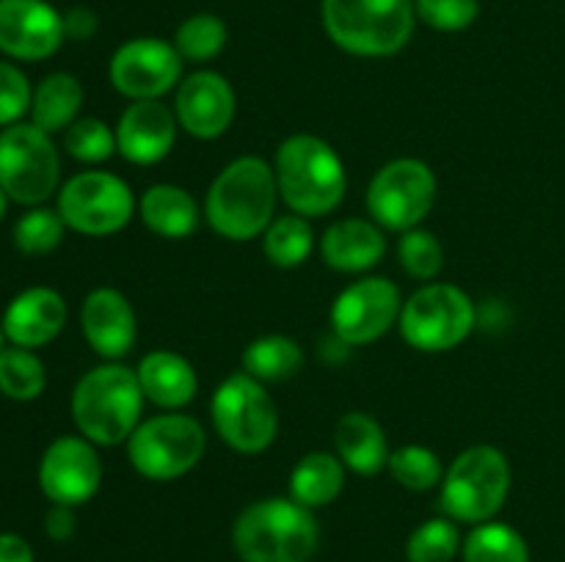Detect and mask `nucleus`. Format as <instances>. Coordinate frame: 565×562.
<instances>
[{"mask_svg": "<svg viewBox=\"0 0 565 562\" xmlns=\"http://www.w3.org/2000/svg\"><path fill=\"white\" fill-rule=\"evenodd\" d=\"M276 202L279 185L274 165L257 154H246L232 160L207 187L204 218L224 240L248 242L276 218Z\"/></svg>", "mask_w": 565, "mask_h": 562, "instance_id": "obj_1", "label": "nucleus"}, {"mask_svg": "<svg viewBox=\"0 0 565 562\" xmlns=\"http://www.w3.org/2000/svg\"><path fill=\"white\" fill-rule=\"evenodd\" d=\"M274 174L281 202L303 218L334 213L348 191V171L337 149L309 132H296L279 143Z\"/></svg>", "mask_w": 565, "mask_h": 562, "instance_id": "obj_2", "label": "nucleus"}, {"mask_svg": "<svg viewBox=\"0 0 565 562\" xmlns=\"http://www.w3.org/2000/svg\"><path fill=\"white\" fill-rule=\"evenodd\" d=\"M318 545L315 510L290 496L252 501L232 523V549L241 562H309Z\"/></svg>", "mask_w": 565, "mask_h": 562, "instance_id": "obj_3", "label": "nucleus"}, {"mask_svg": "<svg viewBox=\"0 0 565 562\" xmlns=\"http://www.w3.org/2000/svg\"><path fill=\"white\" fill-rule=\"evenodd\" d=\"M143 397L136 369L105 361L88 369L72 391V422L77 433L97 446L127 444L143 422Z\"/></svg>", "mask_w": 565, "mask_h": 562, "instance_id": "obj_4", "label": "nucleus"}, {"mask_svg": "<svg viewBox=\"0 0 565 562\" xmlns=\"http://www.w3.org/2000/svg\"><path fill=\"white\" fill-rule=\"evenodd\" d=\"M331 42L359 58H390L412 42L414 0H320Z\"/></svg>", "mask_w": 565, "mask_h": 562, "instance_id": "obj_5", "label": "nucleus"}, {"mask_svg": "<svg viewBox=\"0 0 565 562\" xmlns=\"http://www.w3.org/2000/svg\"><path fill=\"white\" fill-rule=\"evenodd\" d=\"M513 472L505 452L494 444H475L447 466L439 485V507L456 523L494 521L511 494Z\"/></svg>", "mask_w": 565, "mask_h": 562, "instance_id": "obj_6", "label": "nucleus"}, {"mask_svg": "<svg viewBox=\"0 0 565 562\" xmlns=\"http://www.w3.org/2000/svg\"><path fill=\"white\" fill-rule=\"evenodd\" d=\"M478 325L472 298L447 281H428L403 301L397 328L408 347L419 353L456 350Z\"/></svg>", "mask_w": 565, "mask_h": 562, "instance_id": "obj_7", "label": "nucleus"}, {"mask_svg": "<svg viewBox=\"0 0 565 562\" xmlns=\"http://www.w3.org/2000/svg\"><path fill=\"white\" fill-rule=\"evenodd\" d=\"M207 450V433L202 422L188 413L166 411L143 419L127 439V461L152 483H171L199 466Z\"/></svg>", "mask_w": 565, "mask_h": 562, "instance_id": "obj_8", "label": "nucleus"}, {"mask_svg": "<svg viewBox=\"0 0 565 562\" xmlns=\"http://www.w3.org/2000/svg\"><path fill=\"white\" fill-rule=\"evenodd\" d=\"M61 158L53 136L33 121L0 130V191L9 202L39 207L61 191Z\"/></svg>", "mask_w": 565, "mask_h": 562, "instance_id": "obj_9", "label": "nucleus"}, {"mask_svg": "<svg viewBox=\"0 0 565 562\" xmlns=\"http://www.w3.org/2000/svg\"><path fill=\"white\" fill-rule=\"evenodd\" d=\"M210 417L221 441L241 455H259L279 435V408L265 391V383L248 372L221 380L210 400Z\"/></svg>", "mask_w": 565, "mask_h": 562, "instance_id": "obj_10", "label": "nucleus"}, {"mask_svg": "<svg viewBox=\"0 0 565 562\" xmlns=\"http://www.w3.org/2000/svg\"><path fill=\"white\" fill-rule=\"evenodd\" d=\"M66 229L86 237L119 235L136 215L132 187L110 171H81L58 191V207Z\"/></svg>", "mask_w": 565, "mask_h": 562, "instance_id": "obj_11", "label": "nucleus"}, {"mask_svg": "<svg viewBox=\"0 0 565 562\" xmlns=\"http://www.w3.org/2000/svg\"><path fill=\"white\" fill-rule=\"evenodd\" d=\"M439 196V182L425 160L397 158L375 171L367 187V213L381 229L408 231L423 224Z\"/></svg>", "mask_w": 565, "mask_h": 562, "instance_id": "obj_12", "label": "nucleus"}, {"mask_svg": "<svg viewBox=\"0 0 565 562\" xmlns=\"http://www.w3.org/2000/svg\"><path fill=\"white\" fill-rule=\"evenodd\" d=\"M401 287L384 275H364L348 284L331 306V331L345 347L381 339L401 320Z\"/></svg>", "mask_w": 565, "mask_h": 562, "instance_id": "obj_13", "label": "nucleus"}, {"mask_svg": "<svg viewBox=\"0 0 565 562\" xmlns=\"http://www.w3.org/2000/svg\"><path fill=\"white\" fill-rule=\"evenodd\" d=\"M182 55L174 42L158 36H138L119 44L108 64V77L116 91L130 102L160 99L182 83Z\"/></svg>", "mask_w": 565, "mask_h": 562, "instance_id": "obj_14", "label": "nucleus"}, {"mask_svg": "<svg viewBox=\"0 0 565 562\" xmlns=\"http://www.w3.org/2000/svg\"><path fill=\"white\" fill-rule=\"evenodd\" d=\"M103 485V461L97 444L77 435H58L39 461V488L53 505L81 507Z\"/></svg>", "mask_w": 565, "mask_h": 562, "instance_id": "obj_15", "label": "nucleus"}, {"mask_svg": "<svg viewBox=\"0 0 565 562\" xmlns=\"http://www.w3.org/2000/svg\"><path fill=\"white\" fill-rule=\"evenodd\" d=\"M64 14L47 0H0V53L44 61L64 44Z\"/></svg>", "mask_w": 565, "mask_h": 562, "instance_id": "obj_16", "label": "nucleus"}, {"mask_svg": "<svg viewBox=\"0 0 565 562\" xmlns=\"http://www.w3.org/2000/svg\"><path fill=\"white\" fill-rule=\"evenodd\" d=\"M237 114V97L232 83L213 69H199L182 77L174 94V116L188 136L199 141L221 138Z\"/></svg>", "mask_w": 565, "mask_h": 562, "instance_id": "obj_17", "label": "nucleus"}, {"mask_svg": "<svg viewBox=\"0 0 565 562\" xmlns=\"http://www.w3.org/2000/svg\"><path fill=\"white\" fill-rule=\"evenodd\" d=\"M174 110L160 99H138L121 110L116 121V149L127 163L154 165L171 154L177 143Z\"/></svg>", "mask_w": 565, "mask_h": 562, "instance_id": "obj_18", "label": "nucleus"}, {"mask_svg": "<svg viewBox=\"0 0 565 562\" xmlns=\"http://www.w3.org/2000/svg\"><path fill=\"white\" fill-rule=\"evenodd\" d=\"M81 328L97 356H103L105 361H119L136 345V309L125 292L114 287H97L88 292L81 306Z\"/></svg>", "mask_w": 565, "mask_h": 562, "instance_id": "obj_19", "label": "nucleus"}, {"mask_svg": "<svg viewBox=\"0 0 565 562\" xmlns=\"http://www.w3.org/2000/svg\"><path fill=\"white\" fill-rule=\"evenodd\" d=\"M6 342L14 347H36L50 345L66 325V301L53 287H28L20 295L11 298L6 306L3 320Z\"/></svg>", "mask_w": 565, "mask_h": 562, "instance_id": "obj_20", "label": "nucleus"}, {"mask_svg": "<svg viewBox=\"0 0 565 562\" xmlns=\"http://www.w3.org/2000/svg\"><path fill=\"white\" fill-rule=\"evenodd\" d=\"M320 257L337 273H367L386 257V235L373 218L334 220L320 237Z\"/></svg>", "mask_w": 565, "mask_h": 562, "instance_id": "obj_21", "label": "nucleus"}, {"mask_svg": "<svg viewBox=\"0 0 565 562\" xmlns=\"http://www.w3.org/2000/svg\"><path fill=\"white\" fill-rule=\"evenodd\" d=\"M138 383L143 397L163 411L191 406L199 391V375L185 356L174 350H152L138 361Z\"/></svg>", "mask_w": 565, "mask_h": 562, "instance_id": "obj_22", "label": "nucleus"}, {"mask_svg": "<svg viewBox=\"0 0 565 562\" xmlns=\"http://www.w3.org/2000/svg\"><path fill=\"white\" fill-rule=\"evenodd\" d=\"M334 450L340 461L359 477H373L390 466V441L379 419L364 411L342 413L334 428Z\"/></svg>", "mask_w": 565, "mask_h": 562, "instance_id": "obj_23", "label": "nucleus"}, {"mask_svg": "<svg viewBox=\"0 0 565 562\" xmlns=\"http://www.w3.org/2000/svg\"><path fill=\"white\" fill-rule=\"evenodd\" d=\"M138 215L152 235L166 240H185L199 226L196 198L171 182L147 187L138 198Z\"/></svg>", "mask_w": 565, "mask_h": 562, "instance_id": "obj_24", "label": "nucleus"}, {"mask_svg": "<svg viewBox=\"0 0 565 562\" xmlns=\"http://www.w3.org/2000/svg\"><path fill=\"white\" fill-rule=\"evenodd\" d=\"M86 102L83 83L72 72H53L33 88L31 121L47 136L66 132V127L81 119V108Z\"/></svg>", "mask_w": 565, "mask_h": 562, "instance_id": "obj_25", "label": "nucleus"}, {"mask_svg": "<svg viewBox=\"0 0 565 562\" xmlns=\"http://www.w3.org/2000/svg\"><path fill=\"white\" fill-rule=\"evenodd\" d=\"M348 466L337 452H309L290 472V499L307 510H320L331 505L345 488Z\"/></svg>", "mask_w": 565, "mask_h": 562, "instance_id": "obj_26", "label": "nucleus"}, {"mask_svg": "<svg viewBox=\"0 0 565 562\" xmlns=\"http://www.w3.org/2000/svg\"><path fill=\"white\" fill-rule=\"evenodd\" d=\"M243 372L257 378L259 383H281L301 372L303 347L292 336L265 334L248 342L243 350Z\"/></svg>", "mask_w": 565, "mask_h": 562, "instance_id": "obj_27", "label": "nucleus"}, {"mask_svg": "<svg viewBox=\"0 0 565 562\" xmlns=\"http://www.w3.org/2000/svg\"><path fill=\"white\" fill-rule=\"evenodd\" d=\"M315 248V229L303 215H276L268 229L263 231V251L270 264L281 270H292L309 259Z\"/></svg>", "mask_w": 565, "mask_h": 562, "instance_id": "obj_28", "label": "nucleus"}, {"mask_svg": "<svg viewBox=\"0 0 565 562\" xmlns=\"http://www.w3.org/2000/svg\"><path fill=\"white\" fill-rule=\"evenodd\" d=\"M461 556L463 562H530V545L511 523L486 521L463 538Z\"/></svg>", "mask_w": 565, "mask_h": 562, "instance_id": "obj_29", "label": "nucleus"}, {"mask_svg": "<svg viewBox=\"0 0 565 562\" xmlns=\"http://www.w3.org/2000/svg\"><path fill=\"white\" fill-rule=\"evenodd\" d=\"M47 386L44 361L28 347H3L0 353V395L17 402H31Z\"/></svg>", "mask_w": 565, "mask_h": 562, "instance_id": "obj_30", "label": "nucleus"}, {"mask_svg": "<svg viewBox=\"0 0 565 562\" xmlns=\"http://www.w3.org/2000/svg\"><path fill=\"white\" fill-rule=\"evenodd\" d=\"M226 42H230V31L226 22L218 14L210 11H199L188 20L180 22L174 33V47L182 55V61L191 64H207V61L218 58L224 53Z\"/></svg>", "mask_w": 565, "mask_h": 562, "instance_id": "obj_31", "label": "nucleus"}, {"mask_svg": "<svg viewBox=\"0 0 565 562\" xmlns=\"http://www.w3.org/2000/svg\"><path fill=\"white\" fill-rule=\"evenodd\" d=\"M66 224L61 218L58 209H50L44 204L39 207H28L25 215H20L14 224V248L25 257H44V253H53L55 248L64 242Z\"/></svg>", "mask_w": 565, "mask_h": 562, "instance_id": "obj_32", "label": "nucleus"}, {"mask_svg": "<svg viewBox=\"0 0 565 562\" xmlns=\"http://www.w3.org/2000/svg\"><path fill=\"white\" fill-rule=\"evenodd\" d=\"M461 529L452 518L436 516L419 523L406 543L408 562H452L461 554Z\"/></svg>", "mask_w": 565, "mask_h": 562, "instance_id": "obj_33", "label": "nucleus"}, {"mask_svg": "<svg viewBox=\"0 0 565 562\" xmlns=\"http://www.w3.org/2000/svg\"><path fill=\"white\" fill-rule=\"evenodd\" d=\"M392 477L408 490H430L436 485H441L445 479L447 468L441 466L439 455H436L430 446L423 444H406V446H397L395 452L390 455V466Z\"/></svg>", "mask_w": 565, "mask_h": 562, "instance_id": "obj_34", "label": "nucleus"}, {"mask_svg": "<svg viewBox=\"0 0 565 562\" xmlns=\"http://www.w3.org/2000/svg\"><path fill=\"white\" fill-rule=\"evenodd\" d=\"M397 259H401V268L412 279L428 284L445 268V248H441L439 237L434 231L414 226V229L403 231L401 240H397Z\"/></svg>", "mask_w": 565, "mask_h": 562, "instance_id": "obj_35", "label": "nucleus"}, {"mask_svg": "<svg viewBox=\"0 0 565 562\" xmlns=\"http://www.w3.org/2000/svg\"><path fill=\"white\" fill-rule=\"evenodd\" d=\"M64 149L70 158L92 165L105 163L119 152L116 149V130L97 116H86V119H77L75 125L66 127Z\"/></svg>", "mask_w": 565, "mask_h": 562, "instance_id": "obj_36", "label": "nucleus"}, {"mask_svg": "<svg viewBox=\"0 0 565 562\" xmlns=\"http://www.w3.org/2000/svg\"><path fill=\"white\" fill-rule=\"evenodd\" d=\"M414 11L434 31L458 33L478 22L480 0H414Z\"/></svg>", "mask_w": 565, "mask_h": 562, "instance_id": "obj_37", "label": "nucleus"}, {"mask_svg": "<svg viewBox=\"0 0 565 562\" xmlns=\"http://www.w3.org/2000/svg\"><path fill=\"white\" fill-rule=\"evenodd\" d=\"M33 88L25 72L11 61H0V127H11L31 114Z\"/></svg>", "mask_w": 565, "mask_h": 562, "instance_id": "obj_38", "label": "nucleus"}, {"mask_svg": "<svg viewBox=\"0 0 565 562\" xmlns=\"http://www.w3.org/2000/svg\"><path fill=\"white\" fill-rule=\"evenodd\" d=\"M99 20L94 14V9L88 6H72L64 11V33L66 39H75V42H86L97 33Z\"/></svg>", "mask_w": 565, "mask_h": 562, "instance_id": "obj_39", "label": "nucleus"}, {"mask_svg": "<svg viewBox=\"0 0 565 562\" xmlns=\"http://www.w3.org/2000/svg\"><path fill=\"white\" fill-rule=\"evenodd\" d=\"M75 529H77L75 507H66V505L50 507L47 516H44V532H47V538L64 543V540H70L72 534H75Z\"/></svg>", "mask_w": 565, "mask_h": 562, "instance_id": "obj_40", "label": "nucleus"}, {"mask_svg": "<svg viewBox=\"0 0 565 562\" xmlns=\"http://www.w3.org/2000/svg\"><path fill=\"white\" fill-rule=\"evenodd\" d=\"M0 562H33V549L22 534H0Z\"/></svg>", "mask_w": 565, "mask_h": 562, "instance_id": "obj_41", "label": "nucleus"}, {"mask_svg": "<svg viewBox=\"0 0 565 562\" xmlns=\"http://www.w3.org/2000/svg\"><path fill=\"white\" fill-rule=\"evenodd\" d=\"M6 209H9V196H6V193L0 191V220L6 218Z\"/></svg>", "mask_w": 565, "mask_h": 562, "instance_id": "obj_42", "label": "nucleus"}, {"mask_svg": "<svg viewBox=\"0 0 565 562\" xmlns=\"http://www.w3.org/2000/svg\"><path fill=\"white\" fill-rule=\"evenodd\" d=\"M6 347V334H3V325H0V353H3Z\"/></svg>", "mask_w": 565, "mask_h": 562, "instance_id": "obj_43", "label": "nucleus"}]
</instances>
